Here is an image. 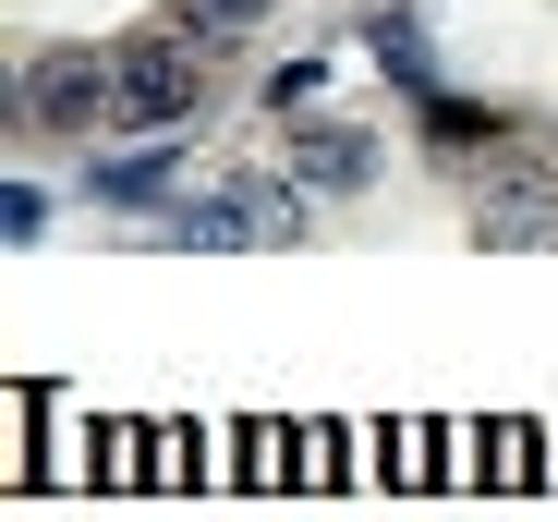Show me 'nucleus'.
<instances>
[{
    "mask_svg": "<svg viewBox=\"0 0 558 522\" xmlns=\"http://www.w3.org/2000/svg\"><path fill=\"white\" fill-rule=\"evenodd\" d=\"M207 25H158V37H134L122 49V98H110V122H134V134H182L207 110Z\"/></svg>",
    "mask_w": 558,
    "mask_h": 522,
    "instance_id": "1",
    "label": "nucleus"
},
{
    "mask_svg": "<svg viewBox=\"0 0 558 522\" xmlns=\"http://www.w3.org/2000/svg\"><path fill=\"white\" fill-rule=\"evenodd\" d=\"M110 98H122V49H49L13 73V122H37V134L110 122Z\"/></svg>",
    "mask_w": 558,
    "mask_h": 522,
    "instance_id": "2",
    "label": "nucleus"
},
{
    "mask_svg": "<svg viewBox=\"0 0 558 522\" xmlns=\"http://www.w3.org/2000/svg\"><path fill=\"white\" fill-rule=\"evenodd\" d=\"M486 243H558V183H546V158H510L486 170Z\"/></svg>",
    "mask_w": 558,
    "mask_h": 522,
    "instance_id": "3",
    "label": "nucleus"
},
{
    "mask_svg": "<svg viewBox=\"0 0 558 522\" xmlns=\"http://www.w3.org/2000/svg\"><path fill=\"white\" fill-rule=\"evenodd\" d=\"M292 170L316 195H352V183H377V134H352V122H316V134H292Z\"/></svg>",
    "mask_w": 558,
    "mask_h": 522,
    "instance_id": "4",
    "label": "nucleus"
},
{
    "mask_svg": "<svg viewBox=\"0 0 558 522\" xmlns=\"http://www.w3.org/2000/svg\"><path fill=\"white\" fill-rule=\"evenodd\" d=\"M85 195L98 207H158L170 195V146H98L85 158Z\"/></svg>",
    "mask_w": 558,
    "mask_h": 522,
    "instance_id": "5",
    "label": "nucleus"
},
{
    "mask_svg": "<svg viewBox=\"0 0 558 522\" xmlns=\"http://www.w3.org/2000/svg\"><path fill=\"white\" fill-rule=\"evenodd\" d=\"M182 25H207V37H243V25H267V0H182Z\"/></svg>",
    "mask_w": 558,
    "mask_h": 522,
    "instance_id": "6",
    "label": "nucleus"
},
{
    "mask_svg": "<svg viewBox=\"0 0 558 522\" xmlns=\"http://www.w3.org/2000/svg\"><path fill=\"white\" fill-rule=\"evenodd\" d=\"M316 85H328V73H316V61H292V73H267V110H279V122H292V110H304V98H316Z\"/></svg>",
    "mask_w": 558,
    "mask_h": 522,
    "instance_id": "7",
    "label": "nucleus"
}]
</instances>
